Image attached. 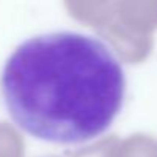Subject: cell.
<instances>
[{
    "label": "cell",
    "mask_w": 157,
    "mask_h": 157,
    "mask_svg": "<svg viewBox=\"0 0 157 157\" xmlns=\"http://www.w3.org/2000/svg\"><path fill=\"white\" fill-rule=\"evenodd\" d=\"M0 91L13 120L54 143L103 134L125 97V74L108 46L80 33H49L20 43L6 59Z\"/></svg>",
    "instance_id": "6da1fadb"
}]
</instances>
